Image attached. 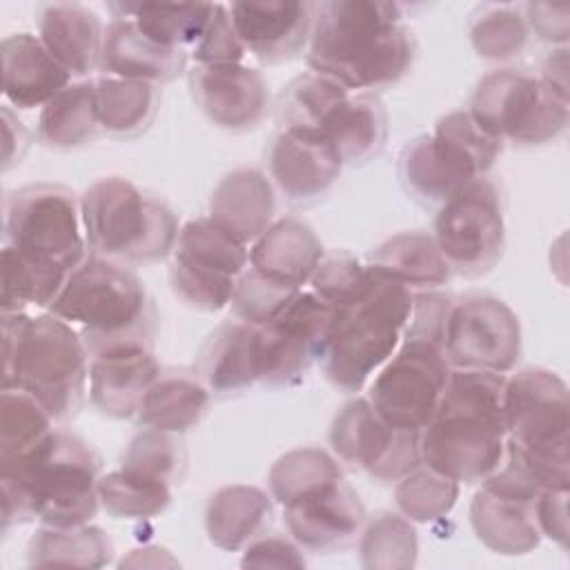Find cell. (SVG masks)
<instances>
[{
	"instance_id": "cell-1",
	"label": "cell",
	"mask_w": 570,
	"mask_h": 570,
	"mask_svg": "<svg viewBox=\"0 0 570 570\" xmlns=\"http://www.w3.org/2000/svg\"><path fill=\"white\" fill-rule=\"evenodd\" d=\"M396 2L330 0L316 4L307 67L347 91L396 85L414 65L416 40Z\"/></svg>"
},
{
	"instance_id": "cell-2",
	"label": "cell",
	"mask_w": 570,
	"mask_h": 570,
	"mask_svg": "<svg viewBox=\"0 0 570 570\" xmlns=\"http://www.w3.org/2000/svg\"><path fill=\"white\" fill-rule=\"evenodd\" d=\"M96 450L53 428L31 452L0 465L2 532L31 521L53 528L89 523L100 508Z\"/></svg>"
},
{
	"instance_id": "cell-3",
	"label": "cell",
	"mask_w": 570,
	"mask_h": 570,
	"mask_svg": "<svg viewBox=\"0 0 570 570\" xmlns=\"http://www.w3.org/2000/svg\"><path fill=\"white\" fill-rule=\"evenodd\" d=\"M505 374L452 370L421 430V463L461 483H481L505 456Z\"/></svg>"
},
{
	"instance_id": "cell-4",
	"label": "cell",
	"mask_w": 570,
	"mask_h": 570,
	"mask_svg": "<svg viewBox=\"0 0 570 570\" xmlns=\"http://www.w3.org/2000/svg\"><path fill=\"white\" fill-rule=\"evenodd\" d=\"M89 365V352L67 321L53 314H2V390L27 392L56 423L78 416Z\"/></svg>"
},
{
	"instance_id": "cell-5",
	"label": "cell",
	"mask_w": 570,
	"mask_h": 570,
	"mask_svg": "<svg viewBox=\"0 0 570 570\" xmlns=\"http://www.w3.org/2000/svg\"><path fill=\"white\" fill-rule=\"evenodd\" d=\"M49 314L73 325L89 358L154 350L156 309L142 281L120 261L89 254L67 278Z\"/></svg>"
},
{
	"instance_id": "cell-6",
	"label": "cell",
	"mask_w": 570,
	"mask_h": 570,
	"mask_svg": "<svg viewBox=\"0 0 570 570\" xmlns=\"http://www.w3.org/2000/svg\"><path fill=\"white\" fill-rule=\"evenodd\" d=\"M370 269V267H367ZM414 294L372 272L356 294L332 307L323 352L325 379L345 394H356L396 352Z\"/></svg>"
},
{
	"instance_id": "cell-7",
	"label": "cell",
	"mask_w": 570,
	"mask_h": 570,
	"mask_svg": "<svg viewBox=\"0 0 570 570\" xmlns=\"http://www.w3.org/2000/svg\"><path fill=\"white\" fill-rule=\"evenodd\" d=\"M505 456L541 490H568L570 399L566 381L546 367H523L503 390Z\"/></svg>"
},
{
	"instance_id": "cell-8",
	"label": "cell",
	"mask_w": 570,
	"mask_h": 570,
	"mask_svg": "<svg viewBox=\"0 0 570 570\" xmlns=\"http://www.w3.org/2000/svg\"><path fill=\"white\" fill-rule=\"evenodd\" d=\"M89 252L120 263H156L174 252L178 218L171 207L120 176L96 180L80 198Z\"/></svg>"
},
{
	"instance_id": "cell-9",
	"label": "cell",
	"mask_w": 570,
	"mask_h": 570,
	"mask_svg": "<svg viewBox=\"0 0 570 570\" xmlns=\"http://www.w3.org/2000/svg\"><path fill=\"white\" fill-rule=\"evenodd\" d=\"M80 227V205L65 185H24L4 198V245L45 272L69 278L87 258Z\"/></svg>"
},
{
	"instance_id": "cell-10",
	"label": "cell",
	"mask_w": 570,
	"mask_h": 570,
	"mask_svg": "<svg viewBox=\"0 0 570 570\" xmlns=\"http://www.w3.org/2000/svg\"><path fill=\"white\" fill-rule=\"evenodd\" d=\"M470 116L490 136L517 147H541L568 127V100L539 76L519 69L485 73L470 98Z\"/></svg>"
},
{
	"instance_id": "cell-11",
	"label": "cell",
	"mask_w": 570,
	"mask_h": 570,
	"mask_svg": "<svg viewBox=\"0 0 570 570\" xmlns=\"http://www.w3.org/2000/svg\"><path fill=\"white\" fill-rule=\"evenodd\" d=\"M171 254V292L203 312H218L232 303L236 281L249 263L247 243L209 216L185 223Z\"/></svg>"
},
{
	"instance_id": "cell-12",
	"label": "cell",
	"mask_w": 570,
	"mask_h": 570,
	"mask_svg": "<svg viewBox=\"0 0 570 570\" xmlns=\"http://www.w3.org/2000/svg\"><path fill=\"white\" fill-rule=\"evenodd\" d=\"M432 238L452 274H488L505 249L503 198L497 183L481 176L448 198L436 212Z\"/></svg>"
},
{
	"instance_id": "cell-13",
	"label": "cell",
	"mask_w": 570,
	"mask_h": 570,
	"mask_svg": "<svg viewBox=\"0 0 570 570\" xmlns=\"http://www.w3.org/2000/svg\"><path fill=\"white\" fill-rule=\"evenodd\" d=\"M450 372L443 345L403 338L376 372L365 399L387 425L421 432L441 401Z\"/></svg>"
},
{
	"instance_id": "cell-14",
	"label": "cell",
	"mask_w": 570,
	"mask_h": 570,
	"mask_svg": "<svg viewBox=\"0 0 570 570\" xmlns=\"http://www.w3.org/2000/svg\"><path fill=\"white\" fill-rule=\"evenodd\" d=\"M488 479L470 503V523L476 539L492 552L517 557L532 552L541 532L534 519L539 483L510 456Z\"/></svg>"
},
{
	"instance_id": "cell-15",
	"label": "cell",
	"mask_w": 570,
	"mask_h": 570,
	"mask_svg": "<svg viewBox=\"0 0 570 570\" xmlns=\"http://www.w3.org/2000/svg\"><path fill=\"white\" fill-rule=\"evenodd\" d=\"M443 352L454 370L505 374L521 358V325L517 314L497 296L472 294L454 301Z\"/></svg>"
},
{
	"instance_id": "cell-16",
	"label": "cell",
	"mask_w": 570,
	"mask_h": 570,
	"mask_svg": "<svg viewBox=\"0 0 570 570\" xmlns=\"http://www.w3.org/2000/svg\"><path fill=\"white\" fill-rule=\"evenodd\" d=\"M332 309L314 294L298 292L283 312L256 327L258 383H298L323 358Z\"/></svg>"
},
{
	"instance_id": "cell-17",
	"label": "cell",
	"mask_w": 570,
	"mask_h": 570,
	"mask_svg": "<svg viewBox=\"0 0 570 570\" xmlns=\"http://www.w3.org/2000/svg\"><path fill=\"white\" fill-rule=\"evenodd\" d=\"M332 452L381 483L399 481L421 463V432L387 425L367 399L347 401L330 425Z\"/></svg>"
},
{
	"instance_id": "cell-18",
	"label": "cell",
	"mask_w": 570,
	"mask_h": 570,
	"mask_svg": "<svg viewBox=\"0 0 570 570\" xmlns=\"http://www.w3.org/2000/svg\"><path fill=\"white\" fill-rule=\"evenodd\" d=\"M187 82L198 111L225 131H252L269 114L267 82L252 67L194 65Z\"/></svg>"
},
{
	"instance_id": "cell-19",
	"label": "cell",
	"mask_w": 570,
	"mask_h": 570,
	"mask_svg": "<svg viewBox=\"0 0 570 570\" xmlns=\"http://www.w3.org/2000/svg\"><path fill=\"white\" fill-rule=\"evenodd\" d=\"M343 163L330 140L301 127H281L267 147V171L276 189L296 205L325 196L338 180Z\"/></svg>"
},
{
	"instance_id": "cell-20",
	"label": "cell",
	"mask_w": 570,
	"mask_h": 570,
	"mask_svg": "<svg viewBox=\"0 0 570 570\" xmlns=\"http://www.w3.org/2000/svg\"><path fill=\"white\" fill-rule=\"evenodd\" d=\"M292 539L316 554L343 550L356 541L365 525V505L343 479L283 505Z\"/></svg>"
},
{
	"instance_id": "cell-21",
	"label": "cell",
	"mask_w": 570,
	"mask_h": 570,
	"mask_svg": "<svg viewBox=\"0 0 570 570\" xmlns=\"http://www.w3.org/2000/svg\"><path fill=\"white\" fill-rule=\"evenodd\" d=\"M227 9L245 51L265 65L292 60L309 45L316 2H234Z\"/></svg>"
},
{
	"instance_id": "cell-22",
	"label": "cell",
	"mask_w": 570,
	"mask_h": 570,
	"mask_svg": "<svg viewBox=\"0 0 570 570\" xmlns=\"http://www.w3.org/2000/svg\"><path fill=\"white\" fill-rule=\"evenodd\" d=\"M160 372V363L149 347L94 356L89 365L91 405L105 416L131 419Z\"/></svg>"
},
{
	"instance_id": "cell-23",
	"label": "cell",
	"mask_w": 570,
	"mask_h": 570,
	"mask_svg": "<svg viewBox=\"0 0 570 570\" xmlns=\"http://www.w3.org/2000/svg\"><path fill=\"white\" fill-rule=\"evenodd\" d=\"M187 65L185 49H167L145 36L131 18H114L105 27L100 71L109 78L165 85Z\"/></svg>"
},
{
	"instance_id": "cell-24",
	"label": "cell",
	"mask_w": 570,
	"mask_h": 570,
	"mask_svg": "<svg viewBox=\"0 0 570 570\" xmlns=\"http://www.w3.org/2000/svg\"><path fill=\"white\" fill-rule=\"evenodd\" d=\"M2 91L18 109L45 107L71 85L67 69L31 33H11L2 40Z\"/></svg>"
},
{
	"instance_id": "cell-25",
	"label": "cell",
	"mask_w": 570,
	"mask_h": 570,
	"mask_svg": "<svg viewBox=\"0 0 570 570\" xmlns=\"http://www.w3.org/2000/svg\"><path fill=\"white\" fill-rule=\"evenodd\" d=\"M38 38L71 78H85L100 67L105 27L78 2H53L38 11Z\"/></svg>"
},
{
	"instance_id": "cell-26",
	"label": "cell",
	"mask_w": 570,
	"mask_h": 570,
	"mask_svg": "<svg viewBox=\"0 0 570 570\" xmlns=\"http://www.w3.org/2000/svg\"><path fill=\"white\" fill-rule=\"evenodd\" d=\"M323 261V243L298 218L274 220L249 247V267L283 285L301 289Z\"/></svg>"
},
{
	"instance_id": "cell-27",
	"label": "cell",
	"mask_w": 570,
	"mask_h": 570,
	"mask_svg": "<svg viewBox=\"0 0 570 570\" xmlns=\"http://www.w3.org/2000/svg\"><path fill=\"white\" fill-rule=\"evenodd\" d=\"M274 185L254 167L225 174L209 196V218L245 243H254L274 223Z\"/></svg>"
},
{
	"instance_id": "cell-28",
	"label": "cell",
	"mask_w": 570,
	"mask_h": 570,
	"mask_svg": "<svg viewBox=\"0 0 570 570\" xmlns=\"http://www.w3.org/2000/svg\"><path fill=\"white\" fill-rule=\"evenodd\" d=\"M196 376L216 396H232L258 383L256 327L243 321L218 325L198 352Z\"/></svg>"
},
{
	"instance_id": "cell-29",
	"label": "cell",
	"mask_w": 570,
	"mask_h": 570,
	"mask_svg": "<svg viewBox=\"0 0 570 570\" xmlns=\"http://www.w3.org/2000/svg\"><path fill=\"white\" fill-rule=\"evenodd\" d=\"M274 519L272 494L254 485H225L216 490L205 508L209 541L227 552L243 550L263 537Z\"/></svg>"
},
{
	"instance_id": "cell-30",
	"label": "cell",
	"mask_w": 570,
	"mask_h": 570,
	"mask_svg": "<svg viewBox=\"0 0 570 570\" xmlns=\"http://www.w3.org/2000/svg\"><path fill=\"white\" fill-rule=\"evenodd\" d=\"M367 267L410 292L439 289L452 278V269L441 256L432 234L423 229L399 232L379 243L367 256Z\"/></svg>"
},
{
	"instance_id": "cell-31",
	"label": "cell",
	"mask_w": 570,
	"mask_h": 570,
	"mask_svg": "<svg viewBox=\"0 0 570 570\" xmlns=\"http://www.w3.org/2000/svg\"><path fill=\"white\" fill-rule=\"evenodd\" d=\"M321 134L330 140L343 165H363L385 147L387 111L376 94H350L325 118Z\"/></svg>"
},
{
	"instance_id": "cell-32",
	"label": "cell",
	"mask_w": 570,
	"mask_h": 570,
	"mask_svg": "<svg viewBox=\"0 0 570 570\" xmlns=\"http://www.w3.org/2000/svg\"><path fill=\"white\" fill-rule=\"evenodd\" d=\"M209 390L196 374L167 370L160 372L142 396L136 421L149 430L185 434L203 421L209 407Z\"/></svg>"
},
{
	"instance_id": "cell-33",
	"label": "cell",
	"mask_w": 570,
	"mask_h": 570,
	"mask_svg": "<svg viewBox=\"0 0 570 570\" xmlns=\"http://www.w3.org/2000/svg\"><path fill=\"white\" fill-rule=\"evenodd\" d=\"M399 178L414 200L439 207L474 180L432 134L416 136L401 149Z\"/></svg>"
},
{
	"instance_id": "cell-34",
	"label": "cell",
	"mask_w": 570,
	"mask_h": 570,
	"mask_svg": "<svg viewBox=\"0 0 570 570\" xmlns=\"http://www.w3.org/2000/svg\"><path fill=\"white\" fill-rule=\"evenodd\" d=\"M38 140L53 149H76L100 134L96 82H71L58 91L38 116Z\"/></svg>"
},
{
	"instance_id": "cell-35",
	"label": "cell",
	"mask_w": 570,
	"mask_h": 570,
	"mask_svg": "<svg viewBox=\"0 0 570 570\" xmlns=\"http://www.w3.org/2000/svg\"><path fill=\"white\" fill-rule=\"evenodd\" d=\"M160 91L151 82L102 76L96 80V111L100 131L129 140L140 136L156 118Z\"/></svg>"
},
{
	"instance_id": "cell-36",
	"label": "cell",
	"mask_w": 570,
	"mask_h": 570,
	"mask_svg": "<svg viewBox=\"0 0 570 570\" xmlns=\"http://www.w3.org/2000/svg\"><path fill=\"white\" fill-rule=\"evenodd\" d=\"M114 18H131L138 29L167 49L194 47L209 24L216 4H163V2H111Z\"/></svg>"
},
{
	"instance_id": "cell-37",
	"label": "cell",
	"mask_w": 570,
	"mask_h": 570,
	"mask_svg": "<svg viewBox=\"0 0 570 570\" xmlns=\"http://www.w3.org/2000/svg\"><path fill=\"white\" fill-rule=\"evenodd\" d=\"M114 543L98 525H71L53 528L42 525L27 543V563L36 568L45 566H76V568H102L111 561Z\"/></svg>"
},
{
	"instance_id": "cell-38",
	"label": "cell",
	"mask_w": 570,
	"mask_h": 570,
	"mask_svg": "<svg viewBox=\"0 0 570 570\" xmlns=\"http://www.w3.org/2000/svg\"><path fill=\"white\" fill-rule=\"evenodd\" d=\"M100 508L114 519H151L171 503V483L125 468L100 474Z\"/></svg>"
},
{
	"instance_id": "cell-39",
	"label": "cell",
	"mask_w": 570,
	"mask_h": 570,
	"mask_svg": "<svg viewBox=\"0 0 570 570\" xmlns=\"http://www.w3.org/2000/svg\"><path fill=\"white\" fill-rule=\"evenodd\" d=\"M341 479L343 472L332 454L321 448H296L276 459L267 474V485L272 499L287 505Z\"/></svg>"
},
{
	"instance_id": "cell-40",
	"label": "cell",
	"mask_w": 570,
	"mask_h": 570,
	"mask_svg": "<svg viewBox=\"0 0 570 570\" xmlns=\"http://www.w3.org/2000/svg\"><path fill=\"white\" fill-rule=\"evenodd\" d=\"M361 563L370 570H407L416 563L419 539L410 519L379 512L365 519L358 541Z\"/></svg>"
},
{
	"instance_id": "cell-41",
	"label": "cell",
	"mask_w": 570,
	"mask_h": 570,
	"mask_svg": "<svg viewBox=\"0 0 570 570\" xmlns=\"http://www.w3.org/2000/svg\"><path fill=\"white\" fill-rule=\"evenodd\" d=\"M432 138L472 176L481 178L494 167L503 142L490 136L468 109H456L436 120Z\"/></svg>"
},
{
	"instance_id": "cell-42",
	"label": "cell",
	"mask_w": 570,
	"mask_h": 570,
	"mask_svg": "<svg viewBox=\"0 0 570 570\" xmlns=\"http://www.w3.org/2000/svg\"><path fill=\"white\" fill-rule=\"evenodd\" d=\"M51 414L22 390L0 394V465L31 452L51 430Z\"/></svg>"
},
{
	"instance_id": "cell-43",
	"label": "cell",
	"mask_w": 570,
	"mask_h": 570,
	"mask_svg": "<svg viewBox=\"0 0 570 570\" xmlns=\"http://www.w3.org/2000/svg\"><path fill=\"white\" fill-rule=\"evenodd\" d=\"M350 96L347 89L341 85L318 76V73H303L296 76L278 96L276 116L281 127H301L314 129L321 134L325 118L332 109Z\"/></svg>"
},
{
	"instance_id": "cell-44",
	"label": "cell",
	"mask_w": 570,
	"mask_h": 570,
	"mask_svg": "<svg viewBox=\"0 0 570 570\" xmlns=\"http://www.w3.org/2000/svg\"><path fill=\"white\" fill-rule=\"evenodd\" d=\"M459 499V483L425 463L396 481L394 501L399 512L416 523L443 519Z\"/></svg>"
},
{
	"instance_id": "cell-45",
	"label": "cell",
	"mask_w": 570,
	"mask_h": 570,
	"mask_svg": "<svg viewBox=\"0 0 570 570\" xmlns=\"http://www.w3.org/2000/svg\"><path fill=\"white\" fill-rule=\"evenodd\" d=\"M530 38L525 16L517 7L488 4L470 22V42L474 51L494 62L517 58Z\"/></svg>"
},
{
	"instance_id": "cell-46",
	"label": "cell",
	"mask_w": 570,
	"mask_h": 570,
	"mask_svg": "<svg viewBox=\"0 0 570 570\" xmlns=\"http://www.w3.org/2000/svg\"><path fill=\"white\" fill-rule=\"evenodd\" d=\"M65 283L67 278L27 263L7 245L2 247V314L24 312L27 305L49 307Z\"/></svg>"
},
{
	"instance_id": "cell-47",
	"label": "cell",
	"mask_w": 570,
	"mask_h": 570,
	"mask_svg": "<svg viewBox=\"0 0 570 570\" xmlns=\"http://www.w3.org/2000/svg\"><path fill=\"white\" fill-rule=\"evenodd\" d=\"M185 461L187 456L178 434L145 428L129 441L122 452L120 468L174 483L183 476Z\"/></svg>"
},
{
	"instance_id": "cell-48",
	"label": "cell",
	"mask_w": 570,
	"mask_h": 570,
	"mask_svg": "<svg viewBox=\"0 0 570 570\" xmlns=\"http://www.w3.org/2000/svg\"><path fill=\"white\" fill-rule=\"evenodd\" d=\"M301 289L283 285L252 269L249 265L238 276L234 294H232V314L236 321L261 327L272 321Z\"/></svg>"
},
{
	"instance_id": "cell-49",
	"label": "cell",
	"mask_w": 570,
	"mask_h": 570,
	"mask_svg": "<svg viewBox=\"0 0 570 570\" xmlns=\"http://www.w3.org/2000/svg\"><path fill=\"white\" fill-rule=\"evenodd\" d=\"M367 265L352 256H330L321 261L309 285L312 292L332 309L338 303L347 301L352 294H356L367 281Z\"/></svg>"
},
{
	"instance_id": "cell-50",
	"label": "cell",
	"mask_w": 570,
	"mask_h": 570,
	"mask_svg": "<svg viewBox=\"0 0 570 570\" xmlns=\"http://www.w3.org/2000/svg\"><path fill=\"white\" fill-rule=\"evenodd\" d=\"M245 47L234 29L229 9L216 4L209 24L205 27L198 42L191 47V58L196 65H240L245 58Z\"/></svg>"
},
{
	"instance_id": "cell-51",
	"label": "cell",
	"mask_w": 570,
	"mask_h": 570,
	"mask_svg": "<svg viewBox=\"0 0 570 570\" xmlns=\"http://www.w3.org/2000/svg\"><path fill=\"white\" fill-rule=\"evenodd\" d=\"M454 298L439 289H423L412 298V312L403 332V338H425L443 345L445 325L452 312Z\"/></svg>"
},
{
	"instance_id": "cell-52",
	"label": "cell",
	"mask_w": 570,
	"mask_h": 570,
	"mask_svg": "<svg viewBox=\"0 0 570 570\" xmlns=\"http://www.w3.org/2000/svg\"><path fill=\"white\" fill-rule=\"evenodd\" d=\"M243 568H303L305 559L301 546L285 537H258L245 546Z\"/></svg>"
},
{
	"instance_id": "cell-53",
	"label": "cell",
	"mask_w": 570,
	"mask_h": 570,
	"mask_svg": "<svg viewBox=\"0 0 570 570\" xmlns=\"http://www.w3.org/2000/svg\"><path fill=\"white\" fill-rule=\"evenodd\" d=\"M534 519L543 537L568 550V490H541L534 501Z\"/></svg>"
},
{
	"instance_id": "cell-54",
	"label": "cell",
	"mask_w": 570,
	"mask_h": 570,
	"mask_svg": "<svg viewBox=\"0 0 570 570\" xmlns=\"http://www.w3.org/2000/svg\"><path fill=\"white\" fill-rule=\"evenodd\" d=\"M570 9L568 4L530 2L525 4V22L541 40L566 47L570 36Z\"/></svg>"
},
{
	"instance_id": "cell-55",
	"label": "cell",
	"mask_w": 570,
	"mask_h": 570,
	"mask_svg": "<svg viewBox=\"0 0 570 570\" xmlns=\"http://www.w3.org/2000/svg\"><path fill=\"white\" fill-rule=\"evenodd\" d=\"M2 136H4V156H2V167L9 169L16 163H20V158L24 156L27 147H29V131L27 127L18 120V116H13V111L9 107H2Z\"/></svg>"
},
{
	"instance_id": "cell-56",
	"label": "cell",
	"mask_w": 570,
	"mask_h": 570,
	"mask_svg": "<svg viewBox=\"0 0 570 570\" xmlns=\"http://www.w3.org/2000/svg\"><path fill=\"white\" fill-rule=\"evenodd\" d=\"M539 80L568 100V47H559L546 56Z\"/></svg>"
},
{
	"instance_id": "cell-57",
	"label": "cell",
	"mask_w": 570,
	"mask_h": 570,
	"mask_svg": "<svg viewBox=\"0 0 570 570\" xmlns=\"http://www.w3.org/2000/svg\"><path fill=\"white\" fill-rule=\"evenodd\" d=\"M174 566L176 561L167 554V550H163V548H154V546H149V548H140V550H131V554L127 557V559H122L120 561V566L125 568V566Z\"/></svg>"
}]
</instances>
